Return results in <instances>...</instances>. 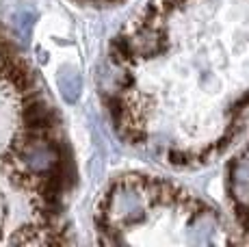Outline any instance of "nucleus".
<instances>
[{"label":"nucleus","instance_id":"f257e3e1","mask_svg":"<svg viewBox=\"0 0 249 247\" xmlns=\"http://www.w3.org/2000/svg\"><path fill=\"white\" fill-rule=\"evenodd\" d=\"M56 120L33 72L0 35V243H61L56 219L71 184Z\"/></svg>","mask_w":249,"mask_h":247},{"label":"nucleus","instance_id":"f03ea898","mask_svg":"<svg viewBox=\"0 0 249 247\" xmlns=\"http://www.w3.org/2000/svg\"><path fill=\"white\" fill-rule=\"evenodd\" d=\"M124 137H126V141L128 143H132V145H143L145 143V139H147L145 130H143L141 126H128Z\"/></svg>","mask_w":249,"mask_h":247},{"label":"nucleus","instance_id":"7ed1b4c3","mask_svg":"<svg viewBox=\"0 0 249 247\" xmlns=\"http://www.w3.org/2000/svg\"><path fill=\"white\" fill-rule=\"evenodd\" d=\"M169 163L176 165V167H184V165L191 163V154L184 150H171L169 152Z\"/></svg>","mask_w":249,"mask_h":247},{"label":"nucleus","instance_id":"20e7f679","mask_svg":"<svg viewBox=\"0 0 249 247\" xmlns=\"http://www.w3.org/2000/svg\"><path fill=\"white\" fill-rule=\"evenodd\" d=\"M234 215H236L238 223H241L245 230H249V206H245V204L236 202L234 204Z\"/></svg>","mask_w":249,"mask_h":247},{"label":"nucleus","instance_id":"39448f33","mask_svg":"<svg viewBox=\"0 0 249 247\" xmlns=\"http://www.w3.org/2000/svg\"><path fill=\"white\" fill-rule=\"evenodd\" d=\"M230 139H232V135H226L223 139H219V141H217V150H219V152L226 150L228 145H230Z\"/></svg>","mask_w":249,"mask_h":247}]
</instances>
